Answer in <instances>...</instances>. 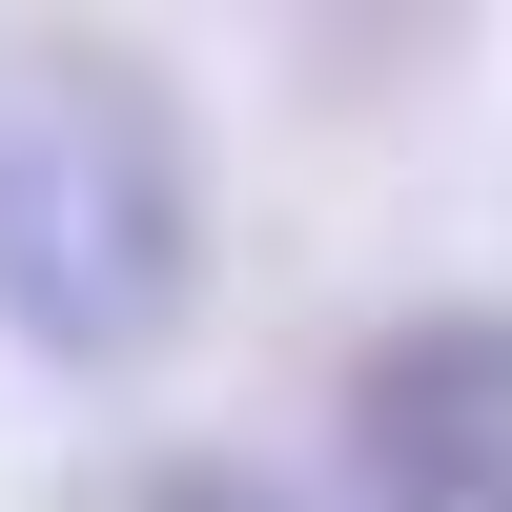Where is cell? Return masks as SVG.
Returning <instances> with one entry per match:
<instances>
[{
  "mask_svg": "<svg viewBox=\"0 0 512 512\" xmlns=\"http://www.w3.org/2000/svg\"><path fill=\"white\" fill-rule=\"evenodd\" d=\"M205 308V144L144 41H21L0 62V328L82 390L164 369Z\"/></svg>",
  "mask_w": 512,
  "mask_h": 512,
  "instance_id": "1",
  "label": "cell"
},
{
  "mask_svg": "<svg viewBox=\"0 0 512 512\" xmlns=\"http://www.w3.org/2000/svg\"><path fill=\"white\" fill-rule=\"evenodd\" d=\"M328 492L349 512H512V308L492 287L349 328V369H328Z\"/></svg>",
  "mask_w": 512,
  "mask_h": 512,
  "instance_id": "2",
  "label": "cell"
},
{
  "mask_svg": "<svg viewBox=\"0 0 512 512\" xmlns=\"http://www.w3.org/2000/svg\"><path fill=\"white\" fill-rule=\"evenodd\" d=\"M123 512H308L267 472V451H144V472H123Z\"/></svg>",
  "mask_w": 512,
  "mask_h": 512,
  "instance_id": "3",
  "label": "cell"
}]
</instances>
